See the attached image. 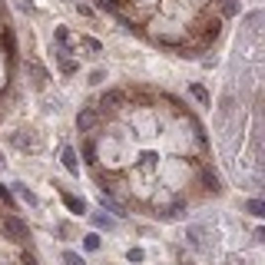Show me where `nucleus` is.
Here are the masks:
<instances>
[{
	"label": "nucleus",
	"instance_id": "0eeeda50",
	"mask_svg": "<svg viewBox=\"0 0 265 265\" xmlns=\"http://www.w3.org/2000/svg\"><path fill=\"white\" fill-rule=\"evenodd\" d=\"M63 202H66L73 212H87V202H83V199H77V196H70V192L63 196Z\"/></svg>",
	"mask_w": 265,
	"mask_h": 265
},
{
	"label": "nucleus",
	"instance_id": "7ed1b4c3",
	"mask_svg": "<svg viewBox=\"0 0 265 265\" xmlns=\"http://www.w3.org/2000/svg\"><path fill=\"white\" fill-rule=\"evenodd\" d=\"M123 99H126L123 89H106V93L99 96V106H123Z\"/></svg>",
	"mask_w": 265,
	"mask_h": 265
},
{
	"label": "nucleus",
	"instance_id": "dca6fc26",
	"mask_svg": "<svg viewBox=\"0 0 265 265\" xmlns=\"http://www.w3.org/2000/svg\"><path fill=\"white\" fill-rule=\"evenodd\" d=\"M206 182H209V189H219V179L212 176V173H206Z\"/></svg>",
	"mask_w": 265,
	"mask_h": 265
},
{
	"label": "nucleus",
	"instance_id": "2eb2a0df",
	"mask_svg": "<svg viewBox=\"0 0 265 265\" xmlns=\"http://www.w3.org/2000/svg\"><path fill=\"white\" fill-rule=\"evenodd\" d=\"M93 222H96L99 229H103V225H106V229H110V225H113V222H110V219H106V216H96V219H93Z\"/></svg>",
	"mask_w": 265,
	"mask_h": 265
},
{
	"label": "nucleus",
	"instance_id": "39448f33",
	"mask_svg": "<svg viewBox=\"0 0 265 265\" xmlns=\"http://www.w3.org/2000/svg\"><path fill=\"white\" fill-rule=\"evenodd\" d=\"M99 206H103V209H110L113 216H123V206H120V202H116L113 196H106V192L99 196Z\"/></svg>",
	"mask_w": 265,
	"mask_h": 265
},
{
	"label": "nucleus",
	"instance_id": "6e6552de",
	"mask_svg": "<svg viewBox=\"0 0 265 265\" xmlns=\"http://www.w3.org/2000/svg\"><path fill=\"white\" fill-rule=\"evenodd\" d=\"M13 143L20 146V149H37V139H33V136H23V132H17V136H13Z\"/></svg>",
	"mask_w": 265,
	"mask_h": 265
},
{
	"label": "nucleus",
	"instance_id": "1a4fd4ad",
	"mask_svg": "<svg viewBox=\"0 0 265 265\" xmlns=\"http://www.w3.org/2000/svg\"><path fill=\"white\" fill-rule=\"evenodd\" d=\"M13 189H17V196H20V199H27L30 206H37V196H33V192H30L27 186H23V182H13Z\"/></svg>",
	"mask_w": 265,
	"mask_h": 265
},
{
	"label": "nucleus",
	"instance_id": "9d476101",
	"mask_svg": "<svg viewBox=\"0 0 265 265\" xmlns=\"http://www.w3.org/2000/svg\"><path fill=\"white\" fill-rule=\"evenodd\" d=\"M83 245H87L89 252H96V249H99V235H96V232H89L87 239H83Z\"/></svg>",
	"mask_w": 265,
	"mask_h": 265
},
{
	"label": "nucleus",
	"instance_id": "4468645a",
	"mask_svg": "<svg viewBox=\"0 0 265 265\" xmlns=\"http://www.w3.org/2000/svg\"><path fill=\"white\" fill-rule=\"evenodd\" d=\"M192 96H196L199 103H209V93H206L202 87H192Z\"/></svg>",
	"mask_w": 265,
	"mask_h": 265
},
{
	"label": "nucleus",
	"instance_id": "423d86ee",
	"mask_svg": "<svg viewBox=\"0 0 265 265\" xmlns=\"http://www.w3.org/2000/svg\"><path fill=\"white\" fill-rule=\"evenodd\" d=\"M245 209L252 212L255 219H262V216H265V202H262V199H249V202H245Z\"/></svg>",
	"mask_w": 265,
	"mask_h": 265
},
{
	"label": "nucleus",
	"instance_id": "ddd939ff",
	"mask_svg": "<svg viewBox=\"0 0 265 265\" xmlns=\"http://www.w3.org/2000/svg\"><path fill=\"white\" fill-rule=\"evenodd\" d=\"M126 259H130V262H143L146 252H143V249H130V252H126Z\"/></svg>",
	"mask_w": 265,
	"mask_h": 265
},
{
	"label": "nucleus",
	"instance_id": "9b49d317",
	"mask_svg": "<svg viewBox=\"0 0 265 265\" xmlns=\"http://www.w3.org/2000/svg\"><path fill=\"white\" fill-rule=\"evenodd\" d=\"M222 13H225V17H235V13H239L235 0H222Z\"/></svg>",
	"mask_w": 265,
	"mask_h": 265
},
{
	"label": "nucleus",
	"instance_id": "f3484780",
	"mask_svg": "<svg viewBox=\"0 0 265 265\" xmlns=\"http://www.w3.org/2000/svg\"><path fill=\"white\" fill-rule=\"evenodd\" d=\"M0 199H3V202H10V189H7V186H0Z\"/></svg>",
	"mask_w": 265,
	"mask_h": 265
},
{
	"label": "nucleus",
	"instance_id": "f03ea898",
	"mask_svg": "<svg viewBox=\"0 0 265 265\" xmlns=\"http://www.w3.org/2000/svg\"><path fill=\"white\" fill-rule=\"evenodd\" d=\"M96 120H99V116H96V110H83V113L77 116V130H80V132L93 130V126H96Z\"/></svg>",
	"mask_w": 265,
	"mask_h": 265
},
{
	"label": "nucleus",
	"instance_id": "a211bd4d",
	"mask_svg": "<svg viewBox=\"0 0 265 265\" xmlns=\"http://www.w3.org/2000/svg\"><path fill=\"white\" fill-rule=\"evenodd\" d=\"M0 169H3V156H0Z\"/></svg>",
	"mask_w": 265,
	"mask_h": 265
},
{
	"label": "nucleus",
	"instance_id": "f8f14e48",
	"mask_svg": "<svg viewBox=\"0 0 265 265\" xmlns=\"http://www.w3.org/2000/svg\"><path fill=\"white\" fill-rule=\"evenodd\" d=\"M63 265H87L77 252H63Z\"/></svg>",
	"mask_w": 265,
	"mask_h": 265
},
{
	"label": "nucleus",
	"instance_id": "f257e3e1",
	"mask_svg": "<svg viewBox=\"0 0 265 265\" xmlns=\"http://www.w3.org/2000/svg\"><path fill=\"white\" fill-rule=\"evenodd\" d=\"M3 232H7V239H13V242H23V239H27V225H23L17 216H7V219H3Z\"/></svg>",
	"mask_w": 265,
	"mask_h": 265
},
{
	"label": "nucleus",
	"instance_id": "20e7f679",
	"mask_svg": "<svg viewBox=\"0 0 265 265\" xmlns=\"http://www.w3.org/2000/svg\"><path fill=\"white\" fill-rule=\"evenodd\" d=\"M63 166H66V173H73V176H77L80 173V163H77V153H73V149H70V146H63Z\"/></svg>",
	"mask_w": 265,
	"mask_h": 265
}]
</instances>
